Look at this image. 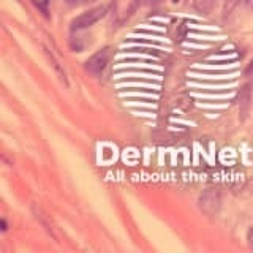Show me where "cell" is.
I'll use <instances>...</instances> for the list:
<instances>
[{
    "mask_svg": "<svg viewBox=\"0 0 253 253\" xmlns=\"http://www.w3.org/2000/svg\"><path fill=\"white\" fill-rule=\"evenodd\" d=\"M244 5L247 6L250 11H253V0H245V3H244Z\"/></svg>",
    "mask_w": 253,
    "mask_h": 253,
    "instance_id": "8",
    "label": "cell"
},
{
    "mask_svg": "<svg viewBox=\"0 0 253 253\" xmlns=\"http://www.w3.org/2000/svg\"><path fill=\"white\" fill-rule=\"evenodd\" d=\"M239 3H245V0H228V2H226V6H225V11L229 13L234 6H237Z\"/></svg>",
    "mask_w": 253,
    "mask_h": 253,
    "instance_id": "5",
    "label": "cell"
},
{
    "mask_svg": "<svg viewBox=\"0 0 253 253\" xmlns=\"http://www.w3.org/2000/svg\"><path fill=\"white\" fill-rule=\"evenodd\" d=\"M65 2H67L68 5H71V6H76V5H83V3H85L87 0H65Z\"/></svg>",
    "mask_w": 253,
    "mask_h": 253,
    "instance_id": "6",
    "label": "cell"
},
{
    "mask_svg": "<svg viewBox=\"0 0 253 253\" xmlns=\"http://www.w3.org/2000/svg\"><path fill=\"white\" fill-rule=\"evenodd\" d=\"M249 244H250V247L253 249V226L250 228V231H249Z\"/></svg>",
    "mask_w": 253,
    "mask_h": 253,
    "instance_id": "7",
    "label": "cell"
},
{
    "mask_svg": "<svg viewBox=\"0 0 253 253\" xmlns=\"http://www.w3.org/2000/svg\"><path fill=\"white\" fill-rule=\"evenodd\" d=\"M200 208L204 213L208 215H215L218 213L221 208V196L218 193V190L209 188L200 196Z\"/></svg>",
    "mask_w": 253,
    "mask_h": 253,
    "instance_id": "2",
    "label": "cell"
},
{
    "mask_svg": "<svg viewBox=\"0 0 253 253\" xmlns=\"http://www.w3.org/2000/svg\"><path fill=\"white\" fill-rule=\"evenodd\" d=\"M249 71H253V60L250 62V65H249V68H247Z\"/></svg>",
    "mask_w": 253,
    "mask_h": 253,
    "instance_id": "9",
    "label": "cell"
},
{
    "mask_svg": "<svg viewBox=\"0 0 253 253\" xmlns=\"http://www.w3.org/2000/svg\"><path fill=\"white\" fill-rule=\"evenodd\" d=\"M215 3H217V0H196L195 6H196V10L201 13H211L212 8L215 6Z\"/></svg>",
    "mask_w": 253,
    "mask_h": 253,
    "instance_id": "4",
    "label": "cell"
},
{
    "mask_svg": "<svg viewBox=\"0 0 253 253\" xmlns=\"http://www.w3.org/2000/svg\"><path fill=\"white\" fill-rule=\"evenodd\" d=\"M109 57H111V49H109V47H103L101 51L95 52L92 57L85 62L87 71H89V73H92L93 76L101 75L103 71H105V68L108 67Z\"/></svg>",
    "mask_w": 253,
    "mask_h": 253,
    "instance_id": "3",
    "label": "cell"
},
{
    "mask_svg": "<svg viewBox=\"0 0 253 253\" xmlns=\"http://www.w3.org/2000/svg\"><path fill=\"white\" fill-rule=\"evenodd\" d=\"M108 13V6H97L92 8V10L85 11L83 14H79L78 18L71 21V30H84L87 27L97 24L100 19H103Z\"/></svg>",
    "mask_w": 253,
    "mask_h": 253,
    "instance_id": "1",
    "label": "cell"
}]
</instances>
